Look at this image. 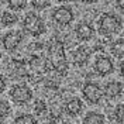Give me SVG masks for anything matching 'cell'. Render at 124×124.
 Here are the masks:
<instances>
[{"mask_svg":"<svg viewBox=\"0 0 124 124\" xmlns=\"http://www.w3.org/2000/svg\"><path fill=\"white\" fill-rule=\"evenodd\" d=\"M0 21H1V24L4 27H11V25H14L18 21V17L14 13H11V11H4L1 14V17H0Z\"/></svg>","mask_w":124,"mask_h":124,"instance_id":"9a60e30c","label":"cell"},{"mask_svg":"<svg viewBox=\"0 0 124 124\" xmlns=\"http://www.w3.org/2000/svg\"><path fill=\"white\" fill-rule=\"evenodd\" d=\"M52 21L59 27H68L73 23L75 20V13H73V8L68 6V4H62L58 6L52 10Z\"/></svg>","mask_w":124,"mask_h":124,"instance_id":"277c9868","label":"cell"},{"mask_svg":"<svg viewBox=\"0 0 124 124\" xmlns=\"http://www.w3.org/2000/svg\"><path fill=\"white\" fill-rule=\"evenodd\" d=\"M93 69L99 76H107L114 72V62L108 55H97L93 63Z\"/></svg>","mask_w":124,"mask_h":124,"instance_id":"52a82bcc","label":"cell"},{"mask_svg":"<svg viewBox=\"0 0 124 124\" xmlns=\"http://www.w3.org/2000/svg\"><path fill=\"white\" fill-rule=\"evenodd\" d=\"M0 59H1V54H0Z\"/></svg>","mask_w":124,"mask_h":124,"instance_id":"cb8c5ba5","label":"cell"},{"mask_svg":"<svg viewBox=\"0 0 124 124\" xmlns=\"http://www.w3.org/2000/svg\"><path fill=\"white\" fill-rule=\"evenodd\" d=\"M65 113L70 117H76L82 113L83 110V101L80 100L79 97H70L69 100L65 101Z\"/></svg>","mask_w":124,"mask_h":124,"instance_id":"7c38bea8","label":"cell"},{"mask_svg":"<svg viewBox=\"0 0 124 124\" xmlns=\"http://www.w3.org/2000/svg\"><path fill=\"white\" fill-rule=\"evenodd\" d=\"M123 49H124V42H123V38H118L116 39L114 42H111V45H110V51H111V54L117 56V58H123Z\"/></svg>","mask_w":124,"mask_h":124,"instance_id":"e0dca14e","label":"cell"},{"mask_svg":"<svg viewBox=\"0 0 124 124\" xmlns=\"http://www.w3.org/2000/svg\"><path fill=\"white\" fill-rule=\"evenodd\" d=\"M10 70L13 73L14 78H24L27 76V69H25V65L24 62L21 61H11V66H10Z\"/></svg>","mask_w":124,"mask_h":124,"instance_id":"5bb4252c","label":"cell"},{"mask_svg":"<svg viewBox=\"0 0 124 124\" xmlns=\"http://www.w3.org/2000/svg\"><path fill=\"white\" fill-rule=\"evenodd\" d=\"M6 86H7V82H6V78L0 73V93H3L6 90Z\"/></svg>","mask_w":124,"mask_h":124,"instance_id":"603a6c76","label":"cell"},{"mask_svg":"<svg viewBox=\"0 0 124 124\" xmlns=\"http://www.w3.org/2000/svg\"><path fill=\"white\" fill-rule=\"evenodd\" d=\"M21 41H23V32L18 30H11V31H8L7 34L3 35L1 44H3V48L6 51L14 52L16 49L18 48V45L21 44Z\"/></svg>","mask_w":124,"mask_h":124,"instance_id":"ba28073f","label":"cell"},{"mask_svg":"<svg viewBox=\"0 0 124 124\" xmlns=\"http://www.w3.org/2000/svg\"><path fill=\"white\" fill-rule=\"evenodd\" d=\"M21 24H23V30L31 37H41L46 31L45 21L42 20L41 16L34 11H30L24 16Z\"/></svg>","mask_w":124,"mask_h":124,"instance_id":"3957f363","label":"cell"},{"mask_svg":"<svg viewBox=\"0 0 124 124\" xmlns=\"http://www.w3.org/2000/svg\"><path fill=\"white\" fill-rule=\"evenodd\" d=\"M31 6L35 10H45L48 6H51V1H45V0H32Z\"/></svg>","mask_w":124,"mask_h":124,"instance_id":"7402d4cb","label":"cell"},{"mask_svg":"<svg viewBox=\"0 0 124 124\" xmlns=\"http://www.w3.org/2000/svg\"><path fill=\"white\" fill-rule=\"evenodd\" d=\"M83 124H106V117L97 111H89L83 117Z\"/></svg>","mask_w":124,"mask_h":124,"instance_id":"4fadbf2b","label":"cell"},{"mask_svg":"<svg viewBox=\"0 0 124 124\" xmlns=\"http://www.w3.org/2000/svg\"><path fill=\"white\" fill-rule=\"evenodd\" d=\"M13 124H38V121L34 116H31L28 113H23V114H18L16 117Z\"/></svg>","mask_w":124,"mask_h":124,"instance_id":"2e32d148","label":"cell"},{"mask_svg":"<svg viewBox=\"0 0 124 124\" xmlns=\"http://www.w3.org/2000/svg\"><path fill=\"white\" fill-rule=\"evenodd\" d=\"M48 54V62L55 73L65 76L68 73V62H66V55H65V45L59 39L52 38L48 42L46 48Z\"/></svg>","mask_w":124,"mask_h":124,"instance_id":"6da1fadb","label":"cell"},{"mask_svg":"<svg viewBox=\"0 0 124 124\" xmlns=\"http://www.w3.org/2000/svg\"><path fill=\"white\" fill-rule=\"evenodd\" d=\"M82 94L89 104H97L103 97V90L99 83L94 82H86L82 87Z\"/></svg>","mask_w":124,"mask_h":124,"instance_id":"8992f818","label":"cell"},{"mask_svg":"<svg viewBox=\"0 0 124 124\" xmlns=\"http://www.w3.org/2000/svg\"><path fill=\"white\" fill-rule=\"evenodd\" d=\"M123 28V21L118 16L113 13H103L97 21V31L103 37H111L118 34Z\"/></svg>","mask_w":124,"mask_h":124,"instance_id":"7a4b0ae2","label":"cell"},{"mask_svg":"<svg viewBox=\"0 0 124 124\" xmlns=\"http://www.w3.org/2000/svg\"><path fill=\"white\" fill-rule=\"evenodd\" d=\"M10 99L13 103L18 104V106H25L27 103H30L32 99V90L30 89V86L24 85V83H17L13 85L10 89Z\"/></svg>","mask_w":124,"mask_h":124,"instance_id":"5b68a950","label":"cell"},{"mask_svg":"<svg viewBox=\"0 0 124 124\" xmlns=\"http://www.w3.org/2000/svg\"><path fill=\"white\" fill-rule=\"evenodd\" d=\"M90 55H92V49H90L89 46H86V45L78 46L76 49L73 51V54H72L73 63L78 65V66H83V65L87 63L89 58H90Z\"/></svg>","mask_w":124,"mask_h":124,"instance_id":"8fae6325","label":"cell"},{"mask_svg":"<svg viewBox=\"0 0 124 124\" xmlns=\"http://www.w3.org/2000/svg\"><path fill=\"white\" fill-rule=\"evenodd\" d=\"M101 90H103V96H106L108 100H114L118 96H121V93H123V83L117 82V80H111V82H107Z\"/></svg>","mask_w":124,"mask_h":124,"instance_id":"30bf717a","label":"cell"},{"mask_svg":"<svg viewBox=\"0 0 124 124\" xmlns=\"http://www.w3.org/2000/svg\"><path fill=\"white\" fill-rule=\"evenodd\" d=\"M10 104H8L6 100H3V99H0V118H3V117L8 116V113H10Z\"/></svg>","mask_w":124,"mask_h":124,"instance_id":"44dd1931","label":"cell"},{"mask_svg":"<svg viewBox=\"0 0 124 124\" xmlns=\"http://www.w3.org/2000/svg\"><path fill=\"white\" fill-rule=\"evenodd\" d=\"M34 113L38 117H45L46 116V104L42 100L35 101V104H34Z\"/></svg>","mask_w":124,"mask_h":124,"instance_id":"d6986e66","label":"cell"},{"mask_svg":"<svg viewBox=\"0 0 124 124\" xmlns=\"http://www.w3.org/2000/svg\"><path fill=\"white\" fill-rule=\"evenodd\" d=\"M7 7L13 11H21L27 7V1H24V0H8Z\"/></svg>","mask_w":124,"mask_h":124,"instance_id":"ac0fdd59","label":"cell"},{"mask_svg":"<svg viewBox=\"0 0 124 124\" xmlns=\"http://www.w3.org/2000/svg\"><path fill=\"white\" fill-rule=\"evenodd\" d=\"M94 27H93L90 23L87 21H80V23L76 24L75 27V35L79 41H89L94 37Z\"/></svg>","mask_w":124,"mask_h":124,"instance_id":"9c48e42d","label":"cell"},{"mask_svg":"<svg viewBox=\"0 0 124 124\" xmlns=\"http://www.w3.org/2000/svg\"><path fill=\"white\" fill-rule=\"evenodd\" d=\"M123 117H124V106H123V103H120L114 108V118H116V121L118 124H123V121H124Z\"/></svg>","mask_w":124,"mask_h":124,"instance_id":"ffe728a7","label":"cell"}]
</instances>
